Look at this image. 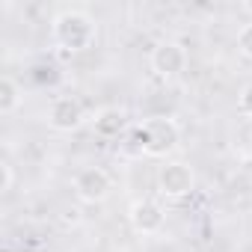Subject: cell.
<instances>
[{
  "label": "cell",
  "instance_id": "cell-1",
  "mask_svg": "<svg viewBox=\"0 0 252 252\" xmlns=\"http://www.w3.org/2000/svg\"><path fill=\"white\" fill-rule=\"evenodd\" d=\"M95 33H98L95 18L83 9H63L51 21V36H54V42L63 54L86 51L95 42Z\"/></svg>",
  "mask_w": 252,
  "mask_h": 252
},
{
  "label": "cell",
  "instance_id": "cell-2",
  "mask_svg": "<svg viewBox=\"0 0 252 252\" xmlns=\"http://www.w3.org/2000/svg\"><path fill=\"white\" fill-rule=\"evenodd\" d=\"M143 128H146V155L149 158H166L181 146V128L169 116H152Z\"/></svg>",
  "mask_w": 252,
  "mask_h": 252
},
{
  "label": "cell",
  "instance_id": "cell-3",
  "mask_svg": "<svg viewBox=\"0 0 252 252\" xmlns=\"http://www.w3.org/2000/svg\"><path fill=\"white\" fill-rule=\"evenodd\" d=\"M196 187V172L184 160H166L158 169V190L166 199H184Z\"/></svg>",
  "mask_w": 252,
  "mask_h": 252
},
{
  "label": "cell",
  "instance_id": "cell-4",
  "mask_svg": "<svg viewBox=\"0 0 252 252\" xmlns=\"http://www.w3.org/2000/svg\"><path fill=\"white\" fill-rule=\"evenodd\" d=\"M149 63H152V71H155L158 77L172 80V77H178V74L187 68V51H184L181 42L163 39V42H158V45L152 48Z\"/></svg>",
  "mask_w": 252,
  "mask_h": 252
},
{
  "label": "cell",
  "instance_id": "cell-5",
  "mask_svg": "<svg viewBox=\"0 0 252 252\" xmlns=\"http://www.w3.org/2000/svg\"><path fill=\"white\" fill-rule=\"evenodd\" d=\"M71 187H74V196H77L80 202L98 205V202H104V199L110 196L113 181H110L107 169H101V166H86V169H80V172L74 175Z\"/></svg>",
  "mask_w": 252,
  "mask_h": 252
},
{
  "label": "cell",
  "instance_id": "cell-6",
  "mask_svg": "<svg viewBox=\"0 0 252 252\" xmlns=\"http://www.w3.org/2000/svg\"><path fill=\"white\" fill-rule=\"evenodd\" d=\"M83 104L71 95H63V98H54V104L48 107V125L54 131L60 134H71L77 131L80 125H83Z\"/></svg>",
  "mask_w": 252,
  "mask_h": 252
},
{
  "label": "cell",
  "instance_id": "cell-7",
  "mask_svg": "<svg viewBox=\"0 0 252 252\" xmlns=\"http://www.w3.org/2000/svg\"><path fill=\"white\" fill-rule=\"evenodd\" d=\"M128 220L137 234H160L166 225V214L155 199H137L128 211Z\"/></svg>",
  "mask_w": 252,
  "mask_h": 252
},
{
  "label": "cell",
  "instance_id": "cell-8",
  "mask_svg": "<svg viewBox=\"0 0 252 252\" xmlns=\"http://www.w3.org/2000/svg\"><path fill=\"white\" fill-rule=\"evenodd\" d=\"M125 131V113L122 110H113V107H107V110H101L98 116H95V134L98 137H119Z\"/></svg>",
  "mask_w": 252,
  "mask_h": 252
},
{
  "label": "cell",
  "instance_id": "cell-9",
  "mask_svg": "<svg viewBox=\"0 0 252 252\" xmlns=\"http://www.w3.org/2000/svg\"><path fill=\"white\" fill-rule=\"evenodd\" d=\"M21 104H24V92H21V86L6 74L3 80H0V113H3V116H12Z\"/></svg>",
  "mask_w": 252,
  "mask_h": 252
},
{
  "label": "cell",
  "instance_id": "cell-10",
  "mask_svg": "<svg viewBox=\"0 0 252 252\" xmlns=\"http://www.w3.org/2000/svg\"><path fill=\"white\" fill-rule=\"evenodd\" d=\"M122 155L128 158H143L146 155V128H131L122 143Z\"/></svg>",
  "mask_w": 252,
  "mask_h": 252
},
{
  "label": "cell",
  "instance_id": "cell-11",
  "mask_svg": "<svg viewBox=\"0 0 252 252\" xmlns=\"http://www.w3.org/2000/svg\"><path fill=\"white\" fill-rule=\"evenodd\" d=\"M237 51L246 60H252V24H243L240 27V33H237Z\"/></svg>",
  "mask_w": 252,
  "mask_h": 252
},
{
  "label": "cell",
  "instance_id": "cell-12",
  "mask_svg": "<svg viewBox=\"0 0 252 252\" xmlns=\"http://www.w3.org/2000/svg\"><path fill=\"white\" fill-rule=\"evenodd\" d=\"M237 110H240V116L252 119V83H246V86L240 89V95H237Z\"/></svg>",
  "mask_w": 252,
  "mask_h": 252
},
{
  "label": "cell",
  "instance_id": "cell-13",
  "mask_svg": "<svg viewBox=\"0 0 252 252\" xmlns=\"http://www.w3.org/2000/svg\"><path fill=\"white\" fill-rule=\"evenodd\" d=\"M15 184V172H12V163L9 160H0V193H9Z\"/></svg>",
  "mask_w": 252,
  "mask_h": 252
},
{
  "label": "cell",
  "instance_id": "cell-14",
  "mask_svg": "<svg viewBox=\"0 0 252 252\" xmlns=\"http://www.w3.org/2000/svg\"><path fill=\"white\" fill-rule=\"evenodd\" d=\"M243 9H246V12H252V0H249V3H243Z\"/></svg>",
  "mask_w": 252,
  "mask_h": 252
},
{
  "label": "cell",
  "instance_id": "cell-15",
  "mask_svg": "<svg viewBox=\"0 0 252 252\" xmlns=\"http://www.w3.org/2000/svg\"><path fill=\"white\" fill-rule=\"evenodd\" d=\"M249 143H252V134H249Z\"/></svg>",
  "mask_w": 252,
  "mask_h": 252
}]
</instances>
